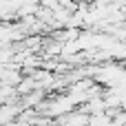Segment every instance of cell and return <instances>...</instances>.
I'll return each instance as SVG.
<instances>
[{
	"label": "cell",
	"mask_w": 126,
	"mask_h": 126,
	"mask_svg": "<svg viewBox=\"0 0 126 126\" xmlns=\"http://www.w3.org/2000/svg\"><path fill=\"white\" fill-rule=\"evenodd\" d=\"M22 106L20 102H11V104H0V126H9L18 115H20Z\"/></svg>",
	"instance_id": "cell-1"
},
{
	"label": "cell",
	"mask_w": 126,
	"mask_h": 126,
	"mask_svg": "<svg viewBox=\"0 0 126 126\" xmlns=\"http://www.w3.org/2000/svg\"><path fill=\"white\" fill-rule=\"evenodd\" d=\"M38 0H20L18 2V9H16V20L18 18H24V16H35L38 11Z\"/></svg>",
	"instance_id": "cell-2"
},
{
	"label": "cell",
	"mask_w": 126,
	"mask_h": 126,
	"mask_svg": "<svg viewBox=\"0 0 126 126\" xmlns=\"http://www.w3.org/2000/svg\"><path fill=\"white\" fill-rule=\"evenodd\" d=\"M18 91L16 86L11 84H0V104H11V102H18Z\"/></svg>",
	"instance_id": "cell-3"
},
{
	"label": "cell",
	"mask_w": 126,
	"mask_h": 126,
	"mask_svg": "<svg viewBox=\"0 0 126 126\" xmlns=\"http://www.w3.org/2000/svg\"><path fill=\"white\" fill-rule=\"evenodd\" d=\"M38 4L40 7H47V9H55L60 4V0H38Z\"/></svg>",
	"instance_id": "cell-4"
},
{
	"label": "cell",
	"mask_w": 126,
	"mask_h": 126,
	"mask_svg": "<svg viewBox=\"0 0 126 126\" xmlns=\"http://www.w3.org/2000/svg\"><path fill=\"white\" fill-rule=\"evenodd\" d=\"M2 2H9V0H2Z\"/></svg>",
	"instance_id": "cell-5"
}]
</instances>
